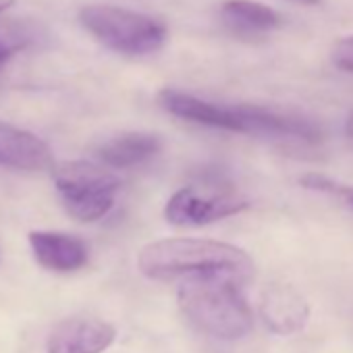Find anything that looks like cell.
I'll return each mask as SVG.
<instances>
[{
	"mask_svg": "<svg viewBox=\"0 0 353 353\" xmlns=\"http://www.w3.org/2000/svg\"><path fill=\"white\" fill-rule=\"evenodd\" d=\"M137 268L152 281L229 276L243 283L254 274V262L241 248L196 237H172L148 243L137 256Z\"/></svg>",
	"mask_w": 353,
	"mask_h": 353,
	"instance_id": "obj_1",
	"label": "cell"
},
{
	"mask_svg": "<svg viewBox=\"0 0 353 353\" xmlns=\"http://www.w3.org/2000/svg\"><path fill=\"white\" fill-rule=\"evenodd\" d=\"M181 312L202 332L221 339H243L252 326V310L241 291V283L229 276L188 279L176 291Z\"/></svg>",
	"mask_w": 353,
	"mask_h": 353,
	"instance_id": "obj_2",
	"label": "cell"
},
{
	"mask_svg": "<svg viewBox=\"0 0 353 353\" xmlns=\"http://www.w3.org/2000/svg\"><path fill=\"white\" fill-rule=\"evenodd\" d=\"M77 19L94 40L123 57L154 54L168 38V28L160 19L119 5H85L79 9Z\"/></svg>",
	"mask_w": 353,
	"mask_h": 353,
	"instance_id": "obj_3",
	"label": "cell"
},
{
	"mask_svg": "<svg viewBox=\"0 0 353 353\" xmlns=\"http://www.w3.org/2000/svg\"><path fill=\"white\" fill-rule=\"evenodd\" d=\"M54 185L65 210L79 223H96L114 206L121 179L112 168L88 160H69L52 168Z\"/></svg>",
	"mask_w": 353,
	"mask_h": 353,
	"instance_id": "obj_4",
	"label": "cell"
},
{
	"mask_svg": "<svg viewBox=\"0 0 353 353\" xmlns=\"http://www.w3.org/2000/svg\"><path fill=\"white\" fill-rule=\"evenodd\" d=\"M250 208L245 196L223 183L188 185L174 192L164 206V219L174 227H202Z\"/></svg>",
	"mask_w": 353,
	"mask_h": 353,
	"instance_id": "obj_5",
	"label": "cell"
},
{
	"mask_svg": "<svg viewBox=\"0 0 353 353\" xmlns=\"http://www.w3.org/2000/svg\"><path fill=\"white\" fill-rule=\"evenodd\" d=\"M158 104L172 117L183 119L196 125H204L210 129H223L233 133H245L243 119L237 106H223L208 100H202L194 94L179 92V90H160Z\"/></svg>",
	"mask_w": 353,
	"mask_h": 353,
	"instance_id": "obj_6",
	"label": "cell"
},
{
	"mask_svg": "<svg viewBox=\"0 0 353 353\" xmlns=\"http://www.w3.org/2000/svg\"><path fill=\"white\" fill-rule=\"evenodd\" d=\"M260 316L270 332L287 336L299 332L307 324L310 303L293 285L274 283L262 293Z\"/></svg>",
	"mask_w": 353,
	"mask_h": 353,
	"instance_id": "obj_7",
	"label": "cell"
},
{
	"mask_svg": "<svg viewBox=\"0 0 353 353\" xmlns=\"http://www.w3.org/2000/svg\"><path fill=\"white\" fill-rule=\"evenodd\" d=\"M117 339V328L96 318H71L48 336V353H104Z\"/></svg>",
	"mask_w": 353,
	"mask_h": 353,
	"instance_id": "obj_8",
	"label": "cell"
},
{
	"mask_svg": "<svg viewBox=\"0 0 353 353\" xmlns=\"http://www.w3.org/2000/svg\"><path fill=\"white\" fill-rule=\"evenodd\" d=\"M237 110L243 119L245 133L291 137V139H299L305 143H316L322 139V129L305 117L279 112V110L256 106V104H237Z\"/></svg>",
	"mask_w": 353,
	"mask_h": 353,
	"instance_id": "obj_9",
	"label": "cell"
},
{
	"mask_svg": "<svg viewBox=\"0 0 353 353\" xmlns=\"http://www.w3.org/2000/svg\"><path fill=\"white\" fill-rule=\"evenodd\" d=\"M0 164L17 170H46L54 168V156L38 135L0 121Z\"/></svg>",
	"mask_w": 353,
	"mask_h": 353,
	"instance_id": "obj_10",
	"label": "cell"
},
{
	"mask_svg": "<svg viewBox=\"0 0 353 353\" xmlns=\"http://www.w3.org/2000/svg\"><path fill=\"white\" fill-rule=\"evenodd\" d=\"M30 245L38 264L52 272H75L88 264V245L73 235L59 231H32Z\"/></svg>",
	"mask_w": 353,
	"mask_h": 353,
	"instance_id": "obj_11",
	"label": "cell"
},
{
	"mask_svg": "<svg viewBox=\"0 0 353 353\" xmlns=\"http://www.w3.org/2000/svg\"><path fill=\"white\" fill-rule=\"evenodd\" d=\"M160 148L162 141L156 133L129 131L104 141L98 148V158L108 168H131L156 156Z\"/></svg>",
	"mask_w": 353,
	"mask_h": 353,
	"instance_id": "obj_12",
	"label": "cell"
},
{
	"mask_svg": "<svg viewBox=\"0 0 353 353\" xmlns=\"http://www.w3.org/2000/svg\"><path fill=\"white\" fill-rule=\"evenodd\" d=\"M223 21L239 34H266L283 23V17L258 0H223Z\"/></svg>",
	"mask_w": 353,
	"mask_h": 353,
	"instance_id": "obj_13",
	"label": "cell"
},
{
	"mask_svg": "<svg viewBox=\"0 0 353 353\" xmlns=\"http://www.w3.org/2000/svg\"><path fill=\"white\" fill-rule=\"evenodd\" d=\"M299 185L310 190V192H320V194H328L339 198L343 204H347L349 208H353V185H345L339 183L326 174H316V172H307L299 179Z\"/></svg>",
	"mask_w": 353,
	"mask_h": 353,
	"instance_id": "obj_14",
	"label": "cell"
},
{
	"mask_svg": "<svg viewBox=\"0 0 353 353\" xmlns=\"http://www.w3.org/2000/svg\"><path fill=\"white\" fill-rule=\"evenodd\" d=\"M332 63L345 73H353V36L343 38L332 48Z\"/></svg>",
	"mask_w": 353,
	"mask_h": 353,
	"instance_id": "obj_15",
	"label": "cell"
},
{
	"mask_svg": "<svg viewBox=\"0 0 353 353\" xmlns=\"http://www.w3.org/2000/svg\"><path fill=\"white\" fill-rule=\"evenodd\" d=\"M15 52H17V46L15 44H11V42L0 38V67H3L5 63H9L15 57Z\"/></svg>",
	"mask_w": 353,
	"mask_h": 353,
	"instance_id": "obj_16",
	"label": "cell"
},
{
	"mask_svg": "<svg viewBox=\"0 0 353 353\" xmlns=\"http://www.w3.org/2000/svg\"><path fill=\"white\" fill-rule=\"evenodd\" d=\"M345 131H347L349 137H353V110L349 112V117H347V121H345Z\"/></svg>",
	"mask_w": 353,
	"mask_h": 353,
	"instance_id": "obj_17",
	"label": "cell"
},
{
	"mask_svg": "<svg viewBox=\"0 0 353 353\" xmlns=\"http://www.w3.org/2000/svg\"><path fill=\"white\" fill-rule=\"evenodd\" d=\"M15 3H17V0H0V13H5L11 7H15Z\"/></svg>",
	"mask_w": 353,
	"mask_h": 353,
	"instance_id": "obj_18",
	"label": "cell"
},
{
	"mask_svg": "<svg viewBox=\"0 0 353 353\" xmlns=\"http://www.w3.org/2000/svg\"><path fill=\"white\" fill-rule=\"evenodd\" d=\"M291 3L301 5V7H316V5H320V0H291Z\"/></svg>",
	"mask_w": 353,
	"mask_h": 353,
	"instance_id": "obj_19",
	"label": "cell"
}]
</instances>
